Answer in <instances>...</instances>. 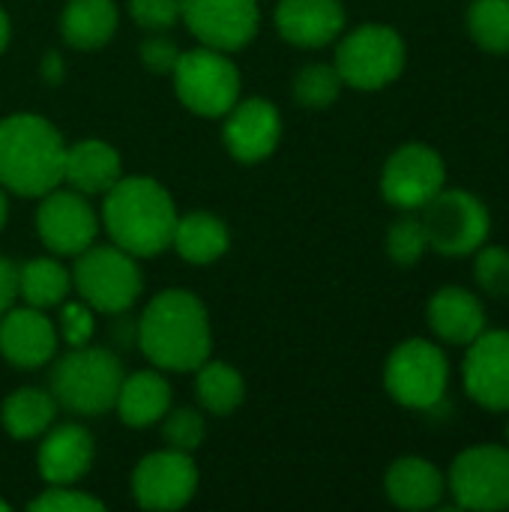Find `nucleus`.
Masks as SVG:
<instances>
[{"label": "nucleus", "instance_id": "f257e3e1", "mask_svg": "<svg viewBox=\"0 0 509 512\" xmlns=\"http://www.w3.org/2000/svg\"><path fill=\"white\" fill-rule=\"evenodd\" d=\"M135 342L156 369L195 372L213 345L204 303L183 288L156 294L135 321Z\"/></svg>", "mask_w": 509, "mask_h": 512}, {"label": "nucleus", "instance_id": "f03ea898", "mask_svg": "<svg viewBox=\"0 0 509 512\" xmlns=\"http://www.w3.org/2000/svg\"><path fill=\"white\" fill-rule=\"evenodd\" d=\"M102 225L114 246L135 258H156L171 249L177 207L153 177H120L102 201Z\"/></svg>", "mask_w": 509, "mask_h": 512}, {"label": "nucleus", "instance_id": "7ed1b4c3", "mask_svg": "<svg viewBox=\"0 0 509 512\" xmlns=\"http://www.w3.org/2000/svg\"><path fill=\"white\" fill-rule=\"evenodd\" d=\"M66 144L39 114L0 120V186L21 198H42L63 183Z\"/></svg>", "mask_w": 509, "mask_h": 512}, {"label": "nucleus", "instance_id": "20e7f679", "mask_svg": "<svg viewBox=\"0 0 509 512\" xmlns=\"http://www.w3.org/2000/svg\"><path fill=\"white\" fill-rule=\"evenodd\" d=\"M123 384L120 360L105 348H72L51 369V396L72 414H105Z\"/></svg>", "mask_w": 509, "mask_h": 512}, {"label": "nucleus", "instance_id": "39448f33", "mask_svg": "<svg viewBox=\"0 0 509 512\" xmlns=\"http://www.w3.org/2000/svg\"><path fill=\"white\" fill-rule=\"evenodd\" d=\"M72 285L93 312L120 315L141 297V270L135 255L123 252L120 246L93 243L75 255Z\"/></svg>", "mask_w": 509, "mask_h": 512}, {"label": "nucleus", "instance_id": "423d86ee", "mask_svg": "<svg viewBox=\"0 0 509 512\" xmlns=\"http://www.w3.org/2000/svg\"><path fill=\"white\" fill-rule=\"evenodd\" d=\"M171 75L177 99L201 117H225L240 99V69L225 57V51L207 45L180 51Z\"/></svg>", "mask_w": 509, "mask_h": 512}, {"label": "nucleus", "instance_id": "0eeeda50", "mask_svg": "<svg viewBox=\"0 0 509 512\" xmlns=\"http://www.w3.org/2000/svg\"><path fill=\"white\" fill-rule=\"evenodd\" d=\"M336 72L354 90H381L405 69V42L393 27L363 24L351 30L336 51Z\"/></svg>", "mask_w": 509, "mask_h": 512}, {"label": "nucleus", "instance_id": "6e6552de", "mask_svg": "<svg viewBox=\"0 0 509 512\" xmlns=\"http://www.w3.org/2000/svg\"><path fill=\"white\" fill-rule=\"evenodd\" d=\"M447 378H450V366H447L444 351L426 339L402 342L390 354L387 369H384L387 393L399 405L417 408V411L435 408L444 399Z\"/></svg>", "mask_w": 509, "mask_h": 512}, {"label": "nucleus", "instance_id": "1a4fd4ad", "mask_svg": "<svg viewBox=\"0 0 509 512\" xmlns=\"http://www.w3.org/2000/svg\"><path fill=\"white\" fill-rule=\"evenodd\" d=\"M426 240L441 255H468L483 246L489 234V213L480 198L462 189H441L423 216Z\"/></svg>", "mask_w": 509, "mask_h": 512}, {"label": "nucleus", "instance_id": "9d476101", "mask_svg": "<svg viewBox=\"0 0 509 512\" xmlns=\"http://www.w3.org/2000/svg\"><path fill=\"white\" fill-rule=\"evenodd\" d=\"M450 492L465 510H507L509 507V450L471 447L450 471Z\"/></svg>", "mask_w": 509, "mask_h": 512}, {"label": "nucleus", "instance_id": "9b49d317", "mask_svg": "<svg viewBox=\"0 0 509 512\" xmlns=\"http://www.w3.org/2000/svg\"><path fill=\"white\" fill-rule=\"evenodd\" d=\"M36 231L42 243L57 255H81L96 243L99 216L87 195L75 189H51L42 195L36 210Z\"/></svg>", "mask_w": 509, "mask_h": 512}, {"label": "nucleus", "instance_id": "f8f14e48", "mask_svg": "<svg viewBox=\"0 0 509 512\" xmlns=\"http://www.w3.org/2000/svg\"><path fill=\"white\" fill-rule=\"evenodd\" d=\"M198 489V468L189 453L159 450L144 456L132 474V495L144 510H180Z\"/></svg>", "mask_w": 509, "mask_h": 512}, {"label": "nucleus", "instance_id": "ddd939ff", "mask_svg": "<svg viewBox=\"0 0 509 512\" xmlns=\"http://www.w3.org/2000/svg\"><path fill=\"white\" fill-rule=\"evenodd\" d=\"M180 18L207 48L228 54L255 39L261 9L258 0H183Z\"/></svg>", "mask_w": 509, "mask_h": 512}, {"label": "nucleus", "instance_id": "4468645a", "mask_svg": "<svg viewBox=\"0 0 509 512\" xmlns=\"http://www.w3.org/2000/svg\"><path fill=\"white\" fill-rule=\"evenodd\" d=\"M444 189V162L426 144L399 147L381 174V192L393 207L420 210Z\"/></svg>", "mask_w": 509, "mask_h": 512}, {"label": "nucleus", "instance_id": "2eb2a0df", "mask_svg": "<svg viewBox=\"0 0 509 512\" xmlns=\"http://www.w3.org/2000/svg\"><path fill=\"white\" fill-rule=\"evenodd\" d=\"M225 147L237 162H261L273 156L279 138H282V117L270 99L249 96L237 99L234 108L225 114V129H222Z\"/></svg>", "mask_w": 509, "mask_h": 512}, {"label": "nucleus", "instance_id": "dca6fc26", "mask_svg": "<svg viewBox=\"0 0 509 512\" xmlns=\"http://www.w3.org/2000/svg\"><path fill=\"white\" fill-rule=\"evenodd\" d=\"M57 354V327L45 309L21 306L0 315V357L15 369H39Z\"/></svg>", "mask_w": 509, "mask_h": 512}, {"label": "nucleus", "instance_id": "f3484780", "mask_svg": "<svg viewBox=\"0 0 509 512\" xmlns=\"http://www.w3.org/2000/svg\"><path fill=\"white\" fill-rule=\"evenodd\" d=\"M465 387L489 411H509V333H480L465 357Z\"/></svg>", "mask_w": 509, "mask_h": 512}, {"label": "nucleus", "instance_id": "a211bd4d", "mask_svg": "<svg viewBox=\"0 0 509 512\" xmlns=\"http://www.w3.org/2000/svg\"><path fill=\"white\" fill-rule=\"evenodd\" d=\"M93 435L78 423L51 426L39 444V477L48 486H75L93 465Z\"/></svg>", "mask_w": 509, "mask_h": 512}, {"label": "nucleus", "instance_id": "6ab92c4d", "mask_svg": "<svg viewBox=\"0 0 509 512\" xmlns=\"http://www.w3.org/2000/svg\"><path fill=\"white\" fill-rule=\"evenodd\" d=\"M345 27V9L339 0H279L276 30L285 42L300 48H321L333 42Z\"/></svg>", "mask_w": 509, "mask_h": 512}, {"label": "nucleus", "instance_id": "aec40b11", "mask_svg": "<svg viewBox=\"0 0 509 512\" xmlns=\"http://www.w3.org/2000/svg\"><path fill=\"white\" fill-rule=\"evenodd\" d=\"M120 177H123L120 153L111 144L87 138L66 147L63 183H69V189L81 195H105Z\"/></svg>", "mask_w": 509, "mask_h": 512}, {"label": "nucleus", "instance_id": "412c9836", "mask_svg": "<svg viewBox=\"0 0 509 512\" xmlns=\"http://www.w3.org/2000/svg\"><path fill=\"white\" fill-rule=\"evenodd\" d=\"M120 420L132 429H147L159 423L171 411V387L162 372L144 369L135 375H123L117 402H114Z\"/></svg>", "mask_w": 509, "mask_h": 512}, {"label": "nucleus", "instance_id": "4be33fe9", "mask_svg": "<svg viewBox=\"0 0 509 512\" xmlns=\"http://www.w3.org/2000/svg\"><path fill=\"white\" fill-rule=\"evenodd\" d=\"M429 324L441 339L471 345L486 330V312L465 288H441L429 303Z\"/></svg>", "mask_w": 509, "mask_h": 512}, {"label": "nucleus", "instance_id": "5701e85b", "mask_svg": "<svg viewBox=\"0 0 509 512\" xmlns=\"http://www.w3.org/2000/svg\"><path fill=\"white\" fill-rule=\"evenodd\" d=\"M117 3L114 0H69L60 18V33L66 45L78 51H93L111 42L117 33Z\"/></svg>", "mask_w": 509, "mask_h": 512}, {"label": "nucleus", "instance_id": "b1692460", "mask_svg": "<svg viewBox=\"0 0 509 512\" xmlns=\"http://www.w3.org/2000/svg\"><path fill=\"white\" fill-rule=\"evenodd\" d=\"M387 495L402 510H429L444 495V477L426 459H399L387 471Z\"/></svg>", "mask_w": 509, "mask_h": 512}, {"label": "nucleus", "instance_id": "393cba45", "mask_svg": "<svg viewBox=\"0 0 509 512\" xmlns=\"http://www.w3.org/2000/svg\"><path fill=\"white\" fill-rule=\"evenodd\" d=\"M228 228L213 213H186L177 216L171 246L189 264H213L228 252Z\"/></svg>", "mask_w": 509, "mask_h": 512}, {"label": "nucleus", "instance_id": "a878e982", "mask_svg": "<svg viewBox=\"0 0 509 512\" xmlns=\"http://www.w3.org/2000/svg\"><path fill=\"white\" fill-rule=\"evenodd\" d=\"M57 417V402L51 393L36 387H21L9 393L0 405V423L15 441L42 438Z\"/></svg>", "mask_w": 509, "mask_h": 512}, {"label": "nucleus", "instance_id": "bb28decb", "mask_svg": "<svg viewBox=\"0 0 509 512\" xmlns=\"http://www.w3.org/2000/svg\"><path fill=\"white\" fill-rule=\"evenodd\" d=\"M72 291V273L54 258H33L18 267V297L33 309H57Z\"/></svg>", "mask_w": 509, "mask_h": 512}, {"label": "nucleus", "instance_id": "cd10ccee", "mask_svg": "<svg viewBox=\"0 0 509 512\" xmlns=\"http://www.w3.org/2000/svg\"><path fill=\"white\" fill-rule=\"evenodd\" d=\"M195 378V390H198V402L204 405V411L216 414V417H228L231 411H237L246 399V384L243 375L222 360H204Z\"/></svg>", "mask_w": 509, "mask_h": 512}, {"label": "nucleus", "instance_id": "c85d7f7f", "mask_svg": "<svg viewBox=\"0 0 509 512\" xmlns=\"http://www.w3.org/2000/svg\"><path fill=\"white\" fill-rule=\"evenodd\" d=\"M474 42L492 54H509V0H474L468 9Z\"/></svg>", "mask_w": 509, "mask_h": 512}, {"label": "nucleus", "instance_id": "c756f323", "mask_svg": "<svg viewBox=\"0 0 509 512\" xmlns=\"http://www.w3.org/2000/svg\"><path fill=\"white\" fill-rule=\"evenodd\" d=\"M339 90H342V78H339L336 66H327V63H309L294 78V99L312 111L333 105Z\"/></svg>", "mask_w": 509, "mask_h": 512}, {"label": "nucleus", "instance_id": "7c9ffc66", "mask_svg": "<svg viewBox=\"0 0 509 512\" xmlns=\"http://www.w3.org/2000/svg\"><path fill=\"white\" fill-rule=\"evenodd\" d=\"M162 438L171 450H180V453H195L204 438H207V426H204V417L192 408H177V411H168L162 420Z\"/></svg>", "mask_w": 509, "mask_h": 512}, {"label": "nucleus", "instance_id": "2f4dec72", "mask_svg": "<svg viewBox=\"0 0 509 512\" xmlns=\"http://www.w3.org/2000/svg\"><path fill=\"white\" fill-rule=\"evenodd\" d=\"M426 228L420 219H399L387 234V252L396 264H417L426 252Z\"/></svg>", "mask_w": 509, "mask_h": 512}, {"label": "nucleus", "instance_id": "473e14b6", "mask_svg": "<svg viewBox=\"0 0 509 512\" xmlns=\"http://www.w3.org/2000/svg\"><path fill=\"white\" fill-rule=\"evenodd\" d=\"M183 0H129V15L138 27L162 33L180 21Z\"/></svg>", "mask_w": 509, "mask_h": 512}, {"label": "nucleus", "instance_id": "72a5a7b5", "mask_svg": "<svg viewBox=\"0 0 509 512\" xmlns=\"http://www.w3.org/2000/svg\"><path fill=\"white\" fill-rule=\"evenodd\" d=\"M33 512H96L105 510V504L93 495H84L69 486H51L36 501H30Z\"/></svg>", "mask_w": 509, "mask_h": 512}, {"label": "nucleus", "instance_id": "f704fd0d", "mask_svg": "<svg viewBox=\"0 0 509 512\" xmlns=\"http://www.w3.org/2000/svg\"><path fill=\"white\" fill-rule=\"evenodd\" d=\"M477 282L492 297H509V252L489 246L477 255Z\"/></svg>", "mask_w": 509, "mask_h": 512}, {"label": "nucleus", "instance_id": "c9c22d12", "mask_svg": "<svg viewBox=\"0 0 509 512\" xmlns=\"http://www.w3.org/2000/svg\"><path fill=\"white\" fill-rule=\"evenodd\" d=\"M69 348H81L90 342L93 336V309L78 300V303H69L63 300L60 303V333H57Z\"/></svg>", "mask_w": 509, "mask_h": 512}, {"label": "nucleus", "instance_id": "e433bc0d", "mask_svg": "<svg viewBox=\"0 0 509 512\" xmlns=\"http://www.w3.org/2000/svg\"><path fill=\"white\" fill-rule=\"evenodd\" d=\"M138 54H141L144 69H150V72H156V75L174 72V66H177V60H180V48H177L168 36H159V33H156V36H147V39L141 42Z\"/></svg>", "mask_w": 509, "mask_h": 512}, {"label": "nucleus", "instance_id": "4c0bfd02", "mask_svg": "<svg viewBox=\"0 0 509 512\" xmlns=\"http://www.w3.org/2000/svg\"><path fill=\"white\" fill-rule=\"evenodd\" d=\"M18 300V267L0 255V315Z\"/></svg>", "mask_w": 509, "mask_h": 512}, {"label": "nucleus", "instance_id": "58836bf2", "mask_svg": "<svg viewBox=\"0 0 509 512\" xmlns=\"http://www.w3.org/2000/svg\"><path fill=\"white\" fill-rule=\"evenodd\" d=\"M42 78L48 84H57L63 78V60H60V54H45V60H42Z\"/></svg>", "mask_w": 509, "mask_h": 512}, {"label": "nucleus", "instance_id": "ea45409f", "mask_svg": "<svg viewBox=\"0 0 509 512\" xmlns=\"http://www.w3.org/2000/svg\"><path fill=\"white\" fill-rule=\"evenodd\" d=\"M9 33H12V27H9V15L3 12V6H0V54L6 51V45H9Z\"/></svg>", "mask_w": 509, "mask_h": 512}, {"label": "nucleus", "instance_id": "a19ab883", "mask_svg": "<svg viewBox=\"0 0 509 512\" xmlns=\"http://www.w3.org/2000/svg\"><path fill=\"white\" fill-rule=\"evenodd\" d=\"M6 216H9V204H6V195H3V186H0V231L6 225Z\"/></svg>", "mask_w": 509, "mask_h": 512}, {"label": "nucleus", "instance_id": "79ce46f5", "mask_svg": "<svg viewBox=\"0 0 509 512\" xmlns=\"http://www.w3.org/2000/svg\"><path fill=\"white\" fill-rule=\"evenodd\" d=\"M6 510H9V504H6V501L0 498V512H6Z\"/></svg>", "mask_w": 509, "mask_h": 512}, {"label": "nucleus", "instance_id": "37998d69", "mask_svg": "<svg viewBox=\"0 0 509 512\" xmlns=\"http://www.w3.org/2000/svg\"><path fill=\"white\" fill-rule=\"evenodd\" d=\"M507 435H509V426H507Z\"/></svg>", "mask_w": 509, "mask_h": 512}]
</instances>
